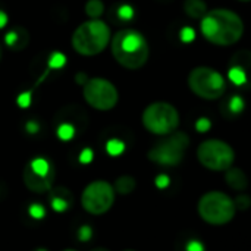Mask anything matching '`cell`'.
<instances>
[{
  "label": "cell",
  "mask_w": 251,
  "mask_h": 251,
  "mask_svg": "<svg viewBox=\"0 0 251 251\" xmlns=\"http://www.w3.org/2000/svg\"><path fill=\"white\" fill-rule=\"evenodd\" d=\"M124 251H135V250H124Z\"/></svg>",
  "instance_id": "cell-39"
},
{
  "label": "cell",
  "mask_w": 251,
  "mask_h": 251,
  "mask_svg": "<svg viewBox=\"0 0 251 251\" xmlns=\"http://www.w3.org/2000/svg\"><path fill=\"white\" fill-rule=\"evenodd\" d=\"M238 1H244V3H247V1H251V0H238Z\"/></svg>",
  "instance_id": "cell-37"
},
{
  "label": "cell",
  "mask_w": 251,
  "mask_h": 251,
  "mask_svg": "<svg viewBox=\"0 0 251 251\" xmlns=\"http://www.w3.org/2000/svg\"><path fill=\"white\" fill-rule=\"evenodd\" d=\"M31 101H32V94H31V91L21 93V94L18 96V99H16V103H18V106H19V107H22V109H26V107H29Z\"/></svg>",
  "instance_id": "cell-25"
},
{
  "label": "cell",
  "mask_w": 251,
  "mask_h": 251,
  "mask_svg": "<svg viewBox=\"0 0 251 251\" xmlns=\"http://www.w3.org/2000/svg\"><path fill=\"white\" fill-rule=\"evenodd\" d=\"M184 12L193 19H201L207 13V4L204 0H185Z\"/></svg>",
  "instance_id": "cell-17"
},
{
  "label": "cell",
  "mask_w": 251,
  "mask_h": 251,
  "mask_svg": "<svg viewBox=\"0 0 251 251\" xmlns=\"http://www.w3.org/2000/svg\"><path fill=\"white\" fill-rule=\"evenodd\" d=\"M210 121L207 119V118H200L197 122H196V128H197V131H200V132H206V131H209L210 129Z\"/></svg>",
  "instance_id": "cell-30"
},
{
  "label": "cell",
  "mask_w": 251,
  "mask_h": 251,
  "mask_svg": "<svg viewBox=\"0 0 251 251\" xmlns=\"http://www.w3.org/2000/svg\"><path fill=\"white\" fill-rule=\"evenodd\" d=\"M228 78L237 87L251 88V51L240 50L237 51L228 66Z\"/></svg>",
  "instance_id": "cell-12"
},
{
  "label": "cell",
  "mask_w": 251,
  "mask_h": 251,
  "mask_svg": "<svg viewBox=\"0 0 251 251\" xmlns=\"http://www.w3.org/2000/svg\"><path fill=\"white\" fill-rule=\"evenodd\" d=\"M75 81H76V84H78V85H84V84L88 81V76H87V74H82V72H79V74H76V76H75Z\"/></svg>",
  "instance_id": "cell-32"
},
{
  "label": "cell",
  "mask_w": 251,
  "mask_h": 251,
  "mask_svg": "<svg viewBox=\"0 0 251 251\" xmlns=\"http://www.w3.org/2000/svg\"><path fill=\"white\" fill-rule=\"evenodd\" d=\"M25 129H26V132H29V134H35V132H38L40 126H38V124H37L35 121H29V122H26Z\"/></svg>",
  "instance_id": "cell-31"
},
{
  "label": "cell",
  "mask_w": 251,
  "mask_h": 251,
  "mask_svg": "<svg viewBox=\"0 0 251 251\" xmlns=\"http://www.w3.org/2000/svg\"><path fill=\"white\" fill-rule=\"evenodd\" d=\"M244 107H246L244 99L241 96H238V94H234V96H231L225 101L222 110H224V115L225 116H238L240 113H243Z\"/></svg>",
  "instance_id": "cell-16"
},
{
  "label": "cell",
  "mask_w": 251,
  "mask_h": 251,
  "mask_svg": "<svg viewBox=\"0 0 251 251\" xmlns=\"http://www.w3.org/2000/svg\"><path fill=\"white\" fill-rule=\"evenodd\" d=\"M225 181L228 187H231L235 191H244L249 187V178L244 174L243 169L238 168H229L225 171Z\"/></svg>",
  "instance_id": "cell-14"
},
{
  "label": "cell",
  "mask_w": 251,
  "mask_h": 251,
  "mask_svg": "<svg viewBox=\"0 0 251 251\" xmlns=\"http://www.w3.org/2000/svg\"><path fill=\"white\" fill-rule=\"evenodd\" d=\"M200 218L210 225H225L235 216L237 207L234 200L222 191L206 193L199 201Z\"/></svg>",
  "instance_id": "cell-4"
},
{
  "label": "cell",
  "mask_w": 251,
  "mask_h": 251,
  "mask_svg": "<svg viewBox=\"0 0 251 251\" xmlns=\"http://www.w3.org/2000/svg\"><path fill=\"white\" fill-rule=\"evenodd\" d=\"M34 251H47L46 249H37V250H34Z\"/></svg>",
  "instance_id": "cell-36"
},
{
  "label": "cell",
  "mask_w": 251,
  "mask_h": 251,
  "mask_svg": "<svg viewBox=\"0 0 251 251\" xmlns=\"http://www.w3.org/2000/svg\"><path fill=\"white\" fill-rule=\"evenodd\" d=\"M94 159V153H93V150L91 149H84L81 153H79V162L82 163V165H88V163H91V160Z\"/></svg>",
  "instance_id": "cell-29"
},
{
  "label": "cell",
  "mask_w": 251,
  "mask_h": 251,
  "mask_svg": "<svg viewBox=\"0 0 251 251\" xmlns=\"http://www.w3.org/2000/svg\"><path fill=\"white\" fill-rule=\"evenodd\" d=\"M50 206L54 212H66L72 206V193L65 187H56L49 191Z\"/></svg>",
  "instance_id": "cell-13"
},
{
  "label": "cell",
  "mask_w": 251,
  "mask_h": 251,
  "mask_svg": "<svg viewBox=\"0 0 251 251\" xmlns=\"http://www.w3.org/2000/svg\"><path fill=\"white\" fill-rule=\"evenodd\" d=\"M144 128L156 135H169L179 125V113L171 103L156 101L149 104L143 112Z\"/></svg>",
  "instance_id": "cell-7"
},
{
  "label": "cell",
  "mask_w": 251,
  "mask_h": 251,
  "mask_svg": "<svg viewBox=\"0 0 251 251\" xmlns=\"http://www.w3.org/2000/svg\"><path fill=\"white\" fill-rule=\"evenodd\" d=\"M66 65V56L62 51H53L49 57L50 69H62Z\"/></svg>",
  "instance_id": "cell-22"
},
{
  "label": "cell",
  "mask_w": 251,
  "mask_h": 251,
  "mask_svg": "<svg viewBox=\"0 0 251 251\" xmlns=\"http://www.w3.org/2000/svg\"><path fill=\"white\" fill-rule=\"evenodd\" d=\"M104 12V4L101 0H88L85 3V13L91 19H99Z\"/></svg>",
  "instance_id": "cell-19"
},
{
  "label": "cell",
  "mask_w": 251,
  "mask_h": 251,
  "mask_svg": "<svg viewBox=\"0 0 251 251\" xmlns=\"http://www.w3.org/2000/svg\"><path fill=\"white\" fill-rule=\"evenodd\" d=\"M179 34H181V40H182L184 43H190V41H193V40L196 38V31H194L193 28H190V26L182 28Z\"/></svg>",
  "instance_id": "cell-28"
},
{
  "label": "cell",
  "mask_w": 251,
  "mask_h": 251,
  "mask_svg": "<svg viewBox=\"0 0 251 251\" xmlns=\"http://www.w3.org/2000/svg\"><path fill=\"white\" fill-rule=\"evenodd\" d=\"M188 87L200 99L218 100L226 91V81L216 69L209 66H199L190 72Z\"/></svg>",
  "instance_id": "cell-6"
},
{
  "label": "cell",
  "mask_w": 251,
  "mask_h": 251,
  "mask_svg": "<svg viewBox=\"0 0 251 251\" xmlns=\"http://www.w3.org/2000/svg\"><path fill=\"white\" fill-rule=\"evenodd\" d=\"M56 171L53 163L46 157H35L28 162L22 172L24 185L37 194L49 193L53 188Z\"/></svg>",
  "instance_id": "cell-9"
},
{
  "label": "cell",
  "mask_w": 251,
  "mask_h": 251,
  "mask_svg": "<svg viewBox=\"0 0 251 251\" xmlns=\"http://www.w3.org/2000/svg\"><path fill=\"white\" fill-rule=\"evenodd\" d=\"M28 213H29V216H31L32 219L41 221V219H44V216H46V209H44V206H41L40 203H34V204L29 206Z\"/></svg>",
  "instance_id": "cell-24"
},
{
  "label": "cell",
  "mask_w": 251,
  "mask_h": 251,
  "mask_svg": "<svg viewBox=\"0 0 251 251\" xmlns=\"http://www.w3.org/2000/svg\"><path fill=\"white\" fill-rule=\"evenodd\" d=\"M81 203L90 215H104L115 203V188L107 181H93L82 191Z\"/></svg>",
  "instance_id": "cell-10"
},
{
  "label": "cell",
  "mask_w": 251,
  "mask_h": 251,
  "mask_svg": "<svg viewBox=\"0 0 251 251\" xmlns=\"http://www.w3.org/2000/svg\"><path fill=\"white\" fill-rule=\"evenodd\" d=\"M93 251H109V250H106V249H94Z\"/></svg>",
  "instance_id": "cell-35"
},
{
  "label": "cell",
  "mask_w": 251,
  "mask_h": 251,
  "mask_svg": "<svg viewBox=\"0 0 251 251\" xmlns=\"http://www.w3.org/2000/svg\"><path fill=\"white\" fill-rule=\"evenodd\" d=\"M135 185H137V182H135V179H134L132 176L124 175V176H119V178L116 179L113 188H115V191L119 193L121 196H128V194H131V193L135 190Z\"/></svg>",
  "instance_id": "cell-18"
},
{
  "label": "cell",
  "mask_w": 251,
  "mask_h": 251,
  "mask_svg": "<svg viewBox=\"0 0 251 251\" xmlns=\"http://www.w3.org/2000/svg\"><path fill=\"white\" fill-rule=\"evenodd\" d=\"M199 162L210 171H226L234 165V149L222 140H206L197 149Z\"/></svg>",
  "instance_id": "cell-8"
},
{
  "label": "cell",
  "mask_w": 251,
  "mask_h": 251,
  "mask_svg": "<svg viewBox=\"0 0 251 251\" xmlns=\"http://www.w3.org/2000/svg\"><path fill=\"white\" fill-rule=\"evenodd\" d=\"M91 237H93V231H91L90 226L84 225V226H81V228L78 229V238H79V241L87 243V241H90Z\"/></svg>",
  "instance_id": "cell-27"
},
{
  "label": "cell",
  "mask_w": 251,
  "mask_h": 251,
  "mask_svg": "<svg viewBox=\"0 0 251 251\" xmlns=\"http://www.w3.org/2000/svg\"><path fill=\"white\" fill-rule=\"evenodd\" d=\"M110 28L100 19L82 22L72 35V47L82 56H96L110 43Z\"/></svg>",
  "instance_id": "cell-3"
},
{
  "label": "cell",
  "mask_w": 251,
  "mask_h": 251,
  "mask_svg": "<svg viewBox=\"0 0 251 251\" xmlns=\"http://www.w3.org/2000/svg\"><path fill=\"white\" fill-rule=\"evenodd\" d=\"M85 101L97 110H110L118 104L119 93L116 87L104 78H88L82 85Z\"/></svg>",
  "instance_id": "cell-11"
},
{
  "label": "cell",
  "mask_w": 251,
  "mask_h": 251,
  "mask_svg": "<svg viewBox=\"0 0 251 251\" xmlns=\"http://www.w3.org/2000/svg\"><path fill=\"white\" fill-rule=\"evenodd\" d=\"M124 150H125V144H124V141H121L118 138H112L106 143V151L110 156H119L124 153Z\"/></svg>",
  "instance_id": "cell-21"
},
{
  "label": "cell",
  "mask_w": 251,
  "mask_h": 251,
  "mask_svg": "<svg viewBox=\"0 0 251 251\" xmlns=\"http://www.w3.org/2000/svg\"><path fill=\"white\" fill-rule=\"evenodd\" d=\"M116 15H118V18H119L121 21L128 22V21H131V19L134 18L135 10H134V7H132L131 4H121V6L118 7V10H116Z\"/></svg>",
  "instance_id": "cell-23"
},
{
  "label": "cell",
  "mask_w": 251,
  "mask_h": 251,
  "mask_svg": "<svg viewBox=\"0 0 251 251\" xmlns=\"http://www.w3.org/2000/svg\"><path fill=\"white\" fill-rule=\"evenodd\" d=\"M234 203H235V207L237 209L246 210V209H249V206L251 204V199L249 196H246V194H241V196L237 197V200H234Z\"/></svg>",
  "instance_id": "cell-26"
},
{
  "label": "cell",
  "mask_w": 251,
  "mask_h": 251,
  "mask_svg": "<svg viewBox=\"0 0 251 251\" xmlns=\"http://www.w3.org/2000/svg\"><path fill=\"white\" fill-rule=\"evenodd\" d=\"M168 176H165V175H160V176H157V179H156V184H157V187H166L168 185Z\"/></svg>",
  "instance_id": "cell-34"
},
{
  "label": "cell",
  "mask_w": 251,
  "mask_h": 251,
  "mask_svg": "<svg viewBox=\"0 0 251 251\" xmlns=\"http://www.w3.org/2000/svg\"><path fill=\"white\" fill-rule=\"evenodd\" d=\"M110 44L115 60L126 69H140L149 60V43L146 37L137 29L125 28L118 31L112 37Z\"/></svg>",
  "instance_id": "cell-2"
},
{
  "label": "cell",
  "mask_w": 251,
  "mask_h": 251,
  "mask_svg": "<svg viewBox=\"0 0 251 251\" xmlns=\"http://www.w3.org/2000/svg\"><path fill=\"white\" fill-rule=\"evenodd\" d=\"M29 41V35L24 28H13L4 35V43L7 47L13 50H21L25 49Z\"/></svg>",
  "instance_id": "cell-15"
},
{
  "label": "cell",
  "mask_w": 251,
  "mask_h": 251,
  "mask_svg": "<svg viewBox=\"0 0 251 251\" xmlns=\"http://www.w3.org/2000/svg\"><path fill=\"white\" fill-rule=\"evenodd\" d=\"M0 59H1V44H0Z\"/></svg>",
  "instance_id": "cell-38"
},
{
  "label": "cell",
  "mask_w": 251,
  "mask_h": 251,
  "mask_svg": "<svg viewBox=\"0 0 251 251\" xmlns=\"http://www.w3.org/2000/svg\"><path fill=\"white\" fill-rule=\"evenodd\" d=\"M7 21H9V16L4 10H0V29L4 28L7 25Z\"/></svg>",
  "instance_id": "cell-33"
},
{
  "label": "cell",
  "mask_w": 251,
  "mask_h": 251,
  "mask_svg": "<svg viewBox=\"0 0 251 251\" xmlns=\"http://www.w3.org/2000/svg\"><path fill=\"white\" fill-rule=\"evenodd\" d=\"M188 146H190V137L185 132L175 131L166 135L157 144H154L149 150L147 157L149 160L160 166H176L184 160Z\"/></svg>",
  "instance_id": "cell-5"
},
{
  "label": "cell",
  "mask_w": 251,
  "mask_h": 251,
  "mask_svg": "<svg viewBox=\"0 0 251 251\" xmlns=\"http://www.w3.org/2000/svg\"><path fill=\"white\" fill-rule=\"evenodd\" d=\"M57 137L62 140V141H69L75 137V128L72 124L69 122H63L57 126V131H56Z\"/></svg>",
  "instance_id": "cell-20"
},
{
  "label": "cell",
  "mask_w": 251,
  "mask_h": 251,
  "mask_svg": "<svg viewBox=\"0 0 251 251\" xmlns=\"http://www.w3.org/2000/svg\"><path fill=\"white\" fill-rule=\"evenodd\" d=\"M203 37L215 46H232L244 34V22L234 10L213 9L200 19Z\"/></svg>",
  "instance_id": "cell-1"
}]
</instances>
